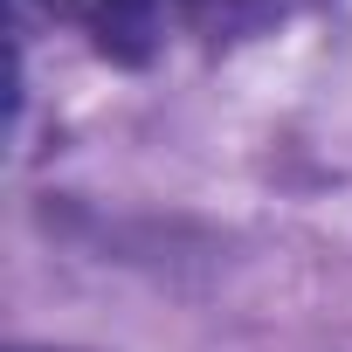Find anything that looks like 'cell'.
<instances>
[{
    "mask_svg": "<svg viewBox=\"0 0 352 352\" xmlns=\"http://www.w3.org/2000/svg\"><path fill=\"white\" fill-rule=\"evenodd\" d=\"M311 0H180V14L194 35L208 42H249V35H270L283 28L290 14H304Z\"/></svg>",
    "mask_w": 352,
    "mask_h": 352,
    "instance_id": "cell-2",
    "label": "cell"
},
{
    "mask_svg": "<svg viewBox=\"0 0 352 352\" xmlns=\"http://www.w3.org/2000/svg\"><path fill=\"white\" fill-rule=\"evenodd\" d=\"M28 8H42L49 21L83 28L118 63H145L166 35V0H28Z\"/></svg>",
    "mask_w": 352,
    "mask_h": 352,
    "instance_id": "cell-1",
    "label": "cell"
}]
</instances>
